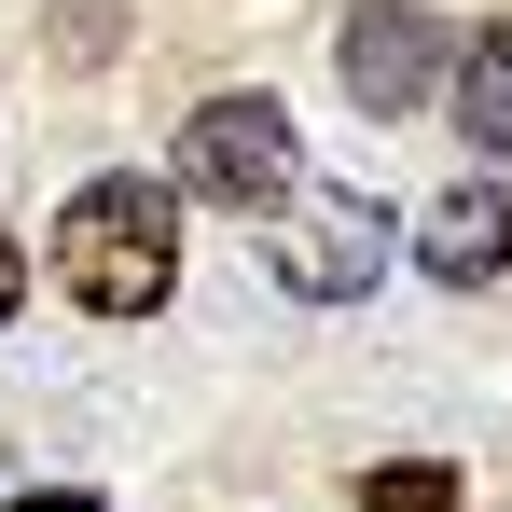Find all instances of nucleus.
Returning <instances> with one entry per match:
<instances>
[{"mask_svg": "<svg viewBox=\"0 0 512 512\" xmlns=\"http://www.w3.org/2000/svg\"><path fill=\"white\" fill-rule=\"evenodd\" d=\"M333 84L374 111V125H402L429 84H443V14H416V0H346L333 28Z\"/></svg>", "mask_w": 512, "mask_h": 512, "instance_id": "20e7f679", "label": "nucleus"}, {"mask_svg": "<svg viewBox=\"0 0 512 512\" xmlns=\"http://www.w3.org/2000/svg\"><path fill=\"white\" fill-rule=\"evenodd\" d=\"M14 512H97V499H84V485H28Z\"/></svg>", "mask_w": 512, "mask_h": 512, "instance_id": "1a4fd4ad", "label": "nucleus"}, {"mask_svg": "<svg viewBox=\"0 0 512 512\" xmlns=\"http://www.w3.org/2000/svg\"><path fill=\"white\" fill-rule=\"evenodd\" d=\"M457 139L512 167V28H471V56H457Z\"/></svg>", "mask_w": 512, "mask_h": 512, "instance_id": "423d86ee", "label": "nucleus"}, {"mask_svg": "<svg viewBox=\"0 0 512 512\" xmlns=\"http://www.w3.org/2000/svg\"><path fill=\"white\" fill-rule=\"evenodd\" d=\"M56 291L84 319H153L180 291V194L153 167H97L70 208H56Z\"/></svg>", "mask_w": 512, "mask_h": 512, "instance_id": "f257e3e1", "label": "nucleus"}, {"mask_svg": "<svg viewBox=\"0 0 512 512\" xmlns=\"http://www.w3.org/2000/svg\"><path fill=\"white\" fill-rule=\"evenodd\" d=\"M180 194L194 208H236V222H263V208H291L305 194V153H291V111L277 97H208L194 125H180Z\"/></svg>", "mask_w": 512, "mask_h": 512, "instance_id": "f03ea898", "label": "nucleus"}, {"mask_svg": "<svg viewBox=\"0 0 512 512\" xmlns=\"http://www.w3.org/2000/svg\"><path fill=\"white\" fill-rule=\"evenodd\" d=\"M416 263L443 277V291H485L512 263V208H499V180H457V194H429L416 208Z\"/></svg>", "mask_w": 512, "mask_h": 512, "instance_id": "39448f33", "label": "nucleus"}, {"mask_svg": "<svg viewBox=\"0 0 512 512\" xmlns=\"http://www.w3.org/2000/svg\"><path fill=\"white\" fill-rule=\"evenodd\" d=\"M388 208L360 194V180H319V194H291V236H263V263H277V291L291 305H360L374 277H388Z\"/></svg>", "mask_w": 512, "mask_h": 512, "instance_id": "7ed1b4c3", "label": "nucleus"}, {"mask_svg": "<svg viewBox=\"0 0 512 512\" xmlns=\"http://www.w3.org/2000/svg\"><path fill=\"white\" fill-rule=\"evenodd\" d=\"M14 305H28V250L0 236V319H14Z\"/></svg>", "mask_w": 512, "mask_h": 512, "instance_id": "6e6552de", "label": "nucleus"}, {"mask_svg": "<svg viewBox=\"0 0 512 512\" xmlns=\"http://www.w3.org/2000/svg\"><path fill=\"white\" fill-rule=\"evenodd\" d=\"M360 512H457V457H388L360 485Z\"/></svg>", "mask_w": 512, "mask_h": 512, "instance_id": "0eeeda50", "label": "nucleus"}]
</instances>
